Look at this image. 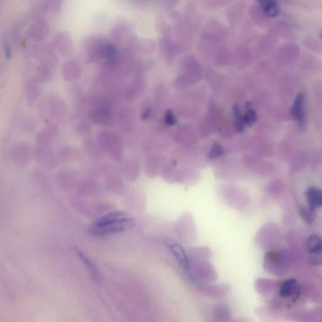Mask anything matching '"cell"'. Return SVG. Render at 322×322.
Masks as SVG:
<instances>
[{
	"mask_svg": "<svg viewBox=\"0 0 322 322\" xmlns=\"http://www.w3.org/2000/svg\"><path fill=\"white\" fill-rule=\"evenodd\" d=\"M234 120H235L236 130L238 133L243 132L245 129V124L242 116L240 106L238 104L234 106Z\"/></svg>",
	"mask_w": 322,
	"mask_h": 322,
	"instance_id": "obj_14",
	"label": "cell"
},
{
	"mask_svg": "<svg viewBox=\"0 0 322 322\" xmlns=\"http://www.w3.org/2000/svg\"><path fill=\"white\" fill-rule=\"evenodd\" d=\"M78 253L80 256V260H82V262H84L85 265L86 266L88 269L90 270L94 279L96 280H101V274H100L96 266H95L94 263L92 262V261L90 260L84 253L80 252V251Z\"/></svg>",
	"mask_w": 322,
	"mask_h": 322,
	"instance_id": "obj_13",
	"label": "cell"
},
{
	"mask_svg": "<svg viewBox=\"0 0 322 322\" xmlns=\"http://www.w3.org/2000/svg\"><path fill=\"white\" fill-rule=\"evenodd\" d=\"M166 118V122L169 125L173 126L176 122V119L174 114L172 113V111L170 110L167 112Z\"/></svg>",
	"mask_w": 322,
	"mask_h": 322,
	"instance_id": "obj_18",
	"label": "cell"
},
{
	"mask_svg": "<svg viewBox=\"0 0 322 322\" xmlns=\"http://www.w3.org/2000/svg\"><path fill=\"white\" fill-rule=\"evenodd\" d=\"M310 210L314 212L322 206V194L318 188L311 187L306 192Z\"/></svg>",
	"mask_w": 322,
	"mask_h": 322,
	"instance_id": "obj_6",
	"label": "cell"
},
{
	"mask_svg": "<svg viewBox=\"0 0 322 322\" xmlns=\"http://www.w3.org/2000/svg\"><path fill=\"white\" fill-rule=\"evenodd\" d=\"M62 74L65 79L68 80L76 79L80 74L79 64L73 60L66 63L62 69Z\"/></svg>",
	"mask_w": 322,
	"mask_h": 322,
	"instance_id": "obj_8",
	"label": "cell"
},
{
	"mask_svg": "<svg viewBox=\"0 0 322 322\" xmlns=\"http://www.w3.org/2000/svg\"><path fill=\"white\" fill-rule=\"evenodd\" d=\"M304 100H306V95L304 92H299L295 98L292 108V117L302 129L306 126V122Z\"/></svg>",
	"mask_w": 322,
	"mask_h": 322,
	"instance_id": "obj_2",
	"label": "cell"
},
{
	"mask_svg": "<svg viewBox=\"0 0 322 322\" xmlns=\"http://www.w3.org/2000/svg\"><path fill=\"white\" fill-rule=\"evenodd\" d=\"M224 154V148L218 143H214L209 152V158L214 160L221 157Z\"/></svg>",
	"mask_w": 322,
	"mask_h": 322,
	"instance_id": "obj_17",
	"label": "cell"
},
{
	"mask_svg": "<svg viewBox=\"0 0 322 322\" xmlns=\"http://www.w3.org/2000/svg\"><path fill=\"white\" fill-rule=\"evenodd\" d=\"M166 245L168 248L172 251L173 255L177 258L178 262L184 268V270L190 274V263L188 258L186 255L184 248L182 246L176 242L172 240V238H167L165 239Z\"/></svg>",
	"mask_w": 322,
	"mask_h": 322,
	"instance_id": "obj_3",
	"label": "cell"
},
{
	"mask_svg": "<svg viewBox=\"0 0 322 322\" xmlns=\"http://www.w3.org/2000/svg\"><path fill=\"white\" fill-rule=\"evenodd\" d=\"M14 160L19 163H25L28 160L29 151L28 146L20 144L14 148L13 152Z\"/></svg>",
	"mask_w": 322,
	"mask_h": 322,
	"instance_id": "obj_10",
	"label": "cell"
},
{
	"mask_svg": "<svg viewBox=\"0 0 322 322\" xmlns=\"http://www.w3.org/2000/svg\"><path fill=\"white\" fill-rule=\"evenodd\" d=\"M298 285L296 280H285L280 288V296L282 298H290L296 294Z\"/></svg>",
	"mask_w": 322,
	"mask_h": 322,
	"instance_id": "obj_9",
	"label": "cell"
},
{
	"mask_svg": "<svg viewBox=\"0 0 322 322\" xmlns=\"http://www.w3.org/2000/svg\"><path fill=\"white\" fill-rule=\"evenodd\" d=\"M312 211H306V210H304L302 212V214H303L304 218V220H306V222L311 220L312 218H313V216H312Z\"/></svg>",
	"mask_w": 322,
	"mask_h": 322,
	"instance_id": "obj_19",
	"label": "cell"
},
{
	"mask_svg": "<svg viewBox=\"0 0 322 322\" xmlns=\"http://www.w3.org/2000/svg\"><path fill=\"white\" fill-rule=\"evenodd\" d=\"M51 72L47 64H42L36 70V80L38 82H46L51 77Z\"/></svg>",
	"mask_w": 322,
	"mask_h": 322,
	"instance_id": "obj_15",
	"label": "cell"
},
{
	"mask_svg": "<svg viewBox=\"0 0 322 322\" xmlns=\"http://www.w3.org/2000/svg\"><path fill=\"white\" fill-rule=\"evenodd\" d=\"M307 250L312 256V260H316V256H320L322 251V242L319 236L314 235L310 236L306 242Z\"/></svg>",
	"mask_w": 322,
	"mask_h": 322,
	"instance_id": "obj_7",
	"label": "cell"
},
{
	"mask_svg": "<svg viewBox=\"0 0 322 322\" xmlns=\"http://www.w3.org/2000/svg\"><path fill=\"white\" fill-rule=\"evenodd\" d=\"M55 45L58 52L63 56H69L72 52V44L69 35L64 32L58 34L55 38Z\"/></svg>",
	"mask_w": 322,
	"mask_h": 322,
	"instance_id": "obj_5",
	"label": "cell"
},
{
	"mask_svg": "<svg viewBox=\"0 0 322 322\" xmlns=\"http://www.w3.org/2000/svg\"><path fill=\"white\" fill-rule=\"evenodd\" d=\"M243 120L245 126H252L256 122V121L257 120V114H256L254 110H248L246 112L244 116H243Z\"/></svg>",
	"mask_w": 322,
	"mask_h": 322,
	"instance_id": "obj_16",
	"label": "cell"
},
{
	"mask_svg": "<svg viewBox=\"0 0 322 322\" xmlns=\"http://www.w3.org/2000/svg\"><path fill=\"white\" fill-rule=\"evenodd\" d=\"M39 89L38 82L31 80L26 88V99L28 103L33 104L38 96Z\"/></svg>",
	"mask_w": 322,
	"mask_h": 322,
	"instance_id": "obj_12",
	"label": "cell"
},
{
	"mask_svg": "<svg viewBox=\"0 0 322 322\" xmlns=\"http://www.w3.org/2000/svg\"><path fill=\"white\" fill-rule=\"evenodd\" d=\"M261 8L263 11L270 16H276L279 14V7H278L276 2L274 1H270V0H264V1H260Z\"/></svg>",
	"mask_w": 322,
	"mask_h": 322,
	"instance_id": "obj_11",
	"label": "cell"
},
{
	"mask_svg": "<svg viewBox=\"0 0 322 322\" xmlns=\"http://www.w3.org/2000/svg\"><path fill=\"white\" fill-rule=\"evenodd\" d=\"M133 223V218L124 212H113L106 214L90 226L88 231L94 236H106L123 232Z\"/></svg>",
	"mask_w": 322,
	"mask_h": 322,
	"instance_id": "obj_1",
	"label": "cell"
},
{
	"mask_svg": "<svg viewBox=\"0 0 322 322\" xmlns=\"http://www.w3.org/2000/svg\"><path fill=\"white\" fill-rule=\"evenodd\" d=\"M29 32L34 40H42L50 33V26L47 20L42 17L36 19L35 22L32 25Z\"/></svg>",
	"mask_w": 322,
	"mask_h": 322,
	"instance_id": "obj_4",
	"label": "cell"
}]
</instances>
